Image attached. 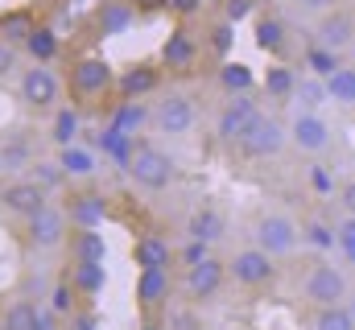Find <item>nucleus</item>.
<instances>
[{
	"label": "nucleus",
	"mask_w": 355,
	"mask_h": 330,
	"mask_svg": "<svg viewBox=\"0 0 355 330\" xmlns=\"http://www.w3.org/2000/svg\"><path fill=\"white\" fill-rule=\"evenodd\" d=\"M327 95L339 107H355V67H339L335 75H327Z\"/></svg>",
	"instance_id": "obj_27"
},
{
	"label": "nucleus",
	"mask_w": 355,
	"mask_h": 330,
	"mask_svg": "<svg viewBox=\"0 0 355 330\" xmlns=\"http://www.w3.org/2000/svg\"><path fill=\"white\" fill-rule=\"evenodd\" d=\"M145 330H162V327H157V322H149V327H145Z\"/></svg>",
	"instance_id": "obj_53"
},
{
	"label": "nucleus",
	"mask_w": 355,
	"mask_h": 330,
	"mask_svg": "<svg viewBox=\"0 0 355 330\" xmlns=\"http://www.w3.org/2000/svg\"><path fill=\"white\" fill-rule=\"evenodd\" d=\"M67 232H71V219H67V207H42L37 215H29V244L33 248H62L67 244Z\"/></svg>",
	"instance_id": "obj_8"
},
{
	"label": "nucleus",
	"mask_w": 355,
	"mask_h": 330,
	"mask_svg": "<svg viewBox=\"0 0 355 330\" xmlns=\"http://www.w3.org/2000/svg\"><path fill=\"white\" fill-rule=\"evenodd\" d=\"M149 91H157V71L153 67H132V71L120 75V95L124 99H141Z\"/></svg>",
	"instance_id": "obj_23"
},
{
	"label": "nucleus",
	"mask_w": 355,
	"mask_h": 330,
	"mask_svg": "<svg viewBox=\"0 0 355 330\" xmlns=\"http://www.w3.org/2000/svg\"><path fill=\"white\" fill-rule=\"evenodd\" d=\"M71 285H75L83 297H91V293H99V289L107 285V272H103V264H75V268H71Z\"/></svg>",
	"instance_id": "obj_30"
},
{
	"label": "nucleus",
	"mask_w": 355,
	"mask_h": 330,
	"mask_svg": "<svg viewBox=\"0 0 355 330\" xmlns=\"http://www.w3.org/2000/svg\"><path fill=\"white\" fill-rule=\"evenodd\" d=\"M112 82H116L112 62H107V58H99V54H87V58H79V62L71 67V91H75V95H83V99L103 95Z\"/></svg>",
	"instance_id": "obj_9"
},
{
	"label": "nucleus",
	"mask_w": 355,
	"mask_h": 330,
	"mask_svg": "<svg viewBox=\"0 0 355 330\" xmlns=\"http://www.w3.org/2000/svg\"><path fill=\"white\" fill-rule=\"evenodd\" d=\"M219 82H223L232 95H244V91L252 87V71H248L244 62H223V67H219Z\"/></svg>",
	"instance_id": "obj_36"
},
{
	"label": "nucleus",
	"mask_w": 355,
	"mask_h": 330,
	"mask_svg": "<svg viewBox=\"0 0 355 330\" xmlns=\"http://www.w3.org/2000/svg\"><path fill=\"white\" fill-rule=\"evenodd\" d=\"M302 293L314 310H322V306H343L352 297V285H347V272L339 264L318 260V264H310V272L302 281Z\"/></svg>",
	"instance_id": "obj_1"
},
{
	"label": "nucleus",
	"mask_w": 355,
	"mask_h": 330,
	"mask_svg": "<svg viewBox=\"0 0 355 330\" xmlns=\"http://www.w3.org/2000/svg\"><path fill=\"white\" fill-rule=\"evenodd\" d=\"M12 58H17V50H12L8 42H0V71H8V67H12Z\"/></svg>",
	"instance_id": "obj_49"
},
{
	"label": "nucleus",
	"mask_w": 355,
	"mask_h": 330,
	"mask_svg": "<svg viewBox=\"0 0 355 330\" xmlns=\"http://www.w3.org/2000/svg\"><path fill=\"white\" fill-rule=\"evenodd\" d=\"M223 281H227V264L215 260V256H207V260H198V264L186 268V297L190 302H211L223 289Z\"/></svg>",
	"instance_id": "obj_10"
},
{
	"label": "nucleus",
	"mask_w": 355,
	"mask_h": 330,
	"mask_svg": "<svg viewBox=\"0 0 355 330\" xmlns=\"http://www.w3.org/2000/svg\"><path fill=\"white\" fill-rule=\"evenodd\" d=\"M211 256V244H202V240H190V244L182 248V264L190 268V264H198V260H207Z\"/></svg>",
	"instance_id": "obj_44"
},
{
	"label": "nucleus",
	"mask_w": 355,
	"mask_h": 330,
	"mask_svg": "<svg viewBox=\"0 0 355 330\" xmlns=\"http://www.w3.org/2000/svg\"><path fill=\"white\" fill-rule=\"evenodd\" d=\"M339 202H343V211H347V215H355V182H347V186L339 190Z\"/></svg>",
	"instance_id": "obj_46"
},
{
	"label": "nucleus",
	"mask_w": 355,
	"mask_h": 330,
	"mask_svg": "<svg viewBox=\"0 0 355 330\" xmlns=\"http://www.w3.org/2000/svg\"><path fill=\"white\" fill-rule=\"evenodd\" d=\"M29 165H33V149H29V141H21V137L4 141V149H0V169L21 173V169H29Z\"/></svg>",
	"instance_id": "obj_31"
},
{
	"label": "nucleus",
	"mask_w": 355,
	"mask_h": 330,
	"mask_svg": "<svg viewBox=\"0 0 355 330\" xmlns=\"http://www.w3.org/2000/svg\"><path fill=\"white\" fill-rule=\"evenodd\" d=\"M29 177H33L42 190H54V186H62V182H67V173H62V165H58V162H33V165H29Z\"/></svg>",
	"instance_id": "obj_37"
},
{
	"label": "nucleus",
	"mask_w": 355,
	"mask_h": 330,
	"mask_svg": "<svg viewBox=\"0 0 355 330\" xmlns=\"http://www.w3.org/2000/svg\"><path fill=\"white\" fill-rule=\"evenodd\" d=\"M132 21H137V4H132V0H103V4L95 8V25H99L103 37L128 33Z\"/></svg>",
	"instance_id": "obj_16"
},
{
	"label": "nucleus",
	"mask_w": 355,
	"mask_h": 330,
	"mask_svg": "<svg viewBox=\"0 0 355 330\" xmlns=\"http://www.w3.org/2000/svg\"><path fill=\"white\" fill-rule=\"evenodd\" d=\"M145 120H153V112H145L137 99H124V103H120V112H116V120H112V128H116L120 137H132Z\"/></svg>",
	"instance_id": "obj_28"
},
{
	"label": "nucleus",
	"mask_w": 355,
	"mask_h": 330,
	"mask_svg": "<svg viewBox=\"0 0 355 330\" xmlns=\"http://www.w3.org/2000/svg\"><path fill=\"white\" fill-rule=\"evenodd\" d=\"M310 330H355V318H352V310H347V302H343V306H322V310H314Z\"/></svg>",
	"instance_id": "obj_29"
},
{
	"label": "nucleus",
	"mask_w": 355,
	"mask_h": 330,
	"mask_svg": "<svg viewBox=\"0 0 355 330\" xmlns=\"http://www.w3.org/2000/svg\"><path fill=\"white\" fill-rule=\"evenodd\" d=\"M25 50H29L37 62H54V58H58V33H54V29H33V33L25 37Z\"/></svg>",
	"instance_id": "obj_34"
},
{
	"label": "nucleus",
	"mask_w": 355,
	"mask_h": 330,
	"mask_svg": "<svg viewBox=\"0 0 355 330\" xmlns=\"http://www.w3.org/2000/svg\"><path fill=\"white\" fill-rule=\"evenodd\" d=\"M232 42H236V25H232V21H219V25L211 29V50H215V54H227Z\"/></svg>",
	"instance_id": "obj_42"
},
{
	"label": "nucleus",
	"mask_w": 355,
	"mask_h": 330,
	"mask_svg": "<svg viewBox=\"0 0 355 330\" xmlns=\"http://www.w3.org/2000/svg\"><path fill=\"white\" fill-rule=\"evenodd\" d=\"M289 141L302 153H322V149H331V128L318 112H297L293 124H289Z\"/></svg>",
	"instance_id": "obj_12"
},
{
	"label": "nucleus",
	"mask_w": 355,
	"mask_h": 330,
	"mask_svg": "<svg viewBox=\"0 0 355 330\" xmlns=\"http://www.w3.org/2000/svg\"><path fill=\"white\" fill-rule=\"evenodd\" d=\"M285 141H289V128L281 124V120H272V116H257L252 120V128L236 141L240 145V153L244 157H277L281 149H285Z\"/></svg>",
	"instance_id": "obj_4"
},
{
	"label": "nucleus",
	"mask_w": 355,
	"mask_h": 330,
	"mask_svg": "<svg viewBox=\"0 0 355 330\" xmlns=\"http://www.w3.org/2000/svg\"><path fill=\"white\" fill-rule=\"evenodd\" d=\"M302 8H310V12H331L335 8V0H297Z\"/></svg>",
	"instance_id": "obj_48"
},
{
	"label": "nucleus",
	"mask_w": 355,
	"mask_h": 330,
	"mask_svg": "<svg viewBox=\"0 0 355 330\" xmlns=\"http://www.w3.org/2000/svg\"><path fill=\"white\" fill-rule=\"evenodd\" d=\"M347 310H352V318H355V302H352V306H347Z\"/></svg>",
	"instance_id": "obj_54"
},
{
	"label": "nucleus",
	"mask_w": 355,
	"mask_h": 330,
	"mask_svg": "<svg viewBox=\"0 0 355 330\" xmlns=\"http://www.w3.org/2000/svg\"><path fill=\"white\" fill-rule=\"evenodd\" d=\"M37 314H42V306H33V302L17 297V302L4 310V318H0V330H37Z\"/></svg>",
	"instance_id": "obj_26"
},
{
	"label": "nucleus",
	"mask_w": 355,
	"mask_h": 330,
	"mask_svg": "<svg viewBox=\"0 0 355 330\" xmlns=\"http://www.w3.org/2000/svg\"><path fill=\"white\" fill-rule=\"evenodd\" d=\"M75 285L71 281H62V285H54V293H50V310L54 314H75Z\"/></svg>",
	"instance_id": "obj_41"
},
{
	"label": "nucleus",
	"mask_w": 355,
	"mask_h": 330,
	"mask_svg": "<svg viewBox=\"0 0 355 330\" xmlns=\"http://www.w3.org/2000/svg\"><path fill=\"white\" fill-rule=\"evenodd\" d=\"M128 173L145 190H166L174 182V157L157 145H137L132 157H128Z\"/></svg>",
	"instance_id": "obj_2"
},
{
	"label": "nucleus",
	"mask_w": 355,
	"mask_h": 330,
	"mask_svg": "<svg viewBox=\"0 0 355 330\" xmlns=\"http://www.w3.org/2000/svg\"><path fill=\"white\" fill-rule=\"evenodd\" d=\"M33 29H37V25H29L25 12H12V17H4V29H0V33H4V42H21V46H25V37H29Z\"/></svg>",
	"instance_id": "obj_39"
},
{
	"label": "nucleus",
	"mask_w": 355,
	"mask_h": 330,
	"mask_svg": "<svg viewBox=\"0 0 355 330\" xmlns=\"http://www.w3.org/2000/svg\"><path fill=\"white\" fill-rule=\"evenodd\" d=\"M194 120H198V112H194L190 95H182V91H170V95L157 99V107H153V124H157V132H166V137H186V132L194 128Z\"/></svg>",
	"instance_id": "obj_6"
},
{
	"label": "nucleus",
	"mask_w": 355,
	"mask_h": 330,
	"mask_svg": "<svg viewBox=\"0 0 355 330\" xmlns=\"http://www.w3.org/2000/svg\"><path fill=\"white\" fill-rule=\"evenodd\" d=\"M293 95L302 99V112H318L322 103H331V95H327V79H318V75L297 79V91H293Z\"/></svg>",
	"instance_id": "obj_33"
},
{
	"label": "nucleus",
	"mask_w": 355,
	"mask_h": 330,
	"mask_svg": "<svg viewBox=\"0 0 355 330\" xmlns=\"http://www.w3.org/2000/svg\"><path fill=\"white\" fill-rule=\"evenodd\" d=\"M252 240L261 252H268L272 260H281V256H289L293 248H297V223L289 219V215H261L257 223H252Z\"/></svg>",
	"instance_id": "obj_3"
},
{
	"label": "nucleus",
	"mask_w": 355,
	"mask_h": 330,
	"mask_svg": "<svg viewBox=\"0 0 355 330\" xmlns=\"http://www.w3.org/2000/svg\"><path fill=\"white\" fill-rule=\"evenodd\" d=\"M257 46L265 54H277V58L289 50V33H285V21L281 17H261L257 21Z\"/></svg>",
	"instance_id": "obj_21"
},
{
	"label": "nucleus",
	"mask_w": 355,
	"mask_h": 330,
	"mask_svg": "<svg viewBox=\"0 0 355 330\" xmlns=\"http://www.w3.org/2000/svg\"><path fill=\"white\" fill-rule=\"evenodd\" d=\"M335 244H339V252H343V260L355 264V215H347V219L335 227Z\"/></svg>",
	"instance_id": "obj_40"
},
{
	"label": "nucleus",
	"mask_w": 355,
	"mask_h": 330,
	"mask_svg": "<svg viewBox=\"0 0 355 330\" xmlns=\"http://www.w3.org/2000/svg\"><path fill=\"white\" fill-rule=\"evenodd\" d=\"M306 67H310V75L327 79V75H335V71H339V54H335V50H327V46H310V50H306Z\"/></svg>",
	"instance_id": "obj_35"
},
{
	"label": "nucleus",
	"mask_w": 355,
	"mask_h": 330,
	"mask_svg": "<svg viewBox=\"0 0 355 330\" xmlns=\"http://www.w3.org/2000/svg\"><path fill=\"white\" fill-rule=\"evenodd\" d=\"M58 165H62V173L67 177H91L95 169H99V162H95V153H91L87 145H67V149H58Z\"/></svg>",
	"instance_id": "obj_20"
},
{
	"label": "nucleus",
	"mask_w": 355,
	"mask_h": 330,
	"mask_svg": "<svg viewBox=\"0 0 355 330\" xmlns=\"http://www.w3.org/2000/svg\"><path fill=\"white\" fill-rule=\"evenodd\" d=\"M71 330H95V314H71Z\"/></svg>",
	"instance_id": "obj_47"
},
{
	"label": "nucleus",
	"mask_w": 355,
	"mask_h": 330,
	"mask_svg": "<svg viewBox=\"0 0 355 330\" xmlns=\"http://www.w3.org/2000/svg\"><path fill=\"white\" fill-rule=\"evenodd\" d=\"M252 8H257V0H223V21L240 25V21L252 17Z\"/></svg>",
	"instance_id": "obj_43"
},
{
	"label": "nucleus",
	"mask_w": 355,
	"mask_h": 330,
	"mask_svg": "<svg viewBox=\"0 0 355 330\" xmlns=\"http://www.w3.org/2000/svg\"><path fill=\"white\" fill-rule=\"evenodd\" d=\"M261 116V107H257V99H248V91L244 95H232L227 103H223V112H219V120H215V132H219V141H227V145H236L248 128H252V120Z\"/></svg>",
	"instance_id": "obj_7"
},
{
	"label": "nucleus",
	"mask_w": 355,
	"mask_h": 330,
	"mask_svg": "<svg viewBox=\"0 0 355 330\" xmlns=\"http://www.w3.org/2000/svg\"><path fill=\"white\" fill-rule=\"evenodd\" d=\"M198 4H202V0H166V8L178 12V17H194V12H198Z\"/></svg>",
	"instance_id": "obj_45"
},
{
	"label": "nucleus",
	"mask_w": 355,
	"mask_h": 330,
	"mask_svg": "<svg viewBox=\"0 0 355 330\" xmlns=\"http://www.w3.org/2000/svg\"><path fill=\"white\" fill-rule=\"evenodd\" d=\"M141 12H153V8H166V0H132Z\"/></svg>",
	"instance_id": "obj_51"
},
{
	"label": "nucleus",
	"mask_w": 355,
	"mask_h": 330,
	"mask_svg": "<svg viewBox=\"0 0 355 330\" xmlns=\"http://www.w3.org/2000/svg\"><path fill=\"white\" fill-rule=\"evenodd\" d=\"M302 240H310L314 248H335V227L322 223V219H310V223L302 227Z\"/></svg>",
	"instance_id": "obj_38"
},
{
	"label": "nucleus",
	"mask_w": 355,
	"mask_h": 330,
	"mask_svg": "<svg viewBox=\"0 0 355 330\" xmlns=\"http://www.w3.org/2000/svg\"><path fill=\"white\" fill-rule=\"evenodd\" d=\"M186 236L190 240H202V244H215L219 236H223V219L207 207V211H194L190 215V223H186Z\"/></svg>",
	"instance_id": "obj_25"
},
{
	"label": "nucleus",
	"mask_w": 355,
	"mask_h": 330,
	"mask_svg": "<svg viewBox=\"0 0 355 330\" xmlns=\"http://www.w3.org/2000/svg\"><path fill=\"white\" fill-rule=\"evenodd\" d=\"M162 58H166V67H174V71H190L194 58H198V46H194V37H190L186 29H174V33L166 37V46H162Z\"/></svg>",
	"instance_id": "obj_19"
},
{
	"label": "nucleus",
	"mask_w": 355,
	"mask_h": 330,
	"mask_svg": "<svg viewBox=\"0 0 355 330\" xmlns=\"http://www.w3.org/2000/svg\"><path fill=\"white\" fill-rule=\"evenodd\" d=\"M314 186H318V190H331V177H327V169H314Z\"/></svg>",
	"instance_id": "obj_52"
},
{
	"label": "nucleus",
	"mask_w": 355,
	"mask_h": 330,
	"mask_svg": "<svg viewBox=\"0 0 355 330\" xmlns=\"http://www.w3.org/2000/svg\"><path fill=\"white\" fill-rule=\"evenodd\" d=\"M227 277L236 285H244V289H261V285H268L277 277V264H272V256L261 252V248H244V252H236L227 260Z\"/></svg>",
	"instance_id": "obj_5"
},
{
	"label": "nucleus",
	"mask_w": 355,
	"mask_h": 330,
	"mask_svg": "<svg viewBox=\"0 0 355 330\" xmlns=\"http://www.w3.org/2000/svg\"><path fill=\"white\" fill-rule=\"evenodd\" d=\"M46 194H50V190H42L33 177H17V182H8V186H4L0 202H4V211H12V215L29 219V215H37V211L46 207Z\"/></svg>",
	"instance_id": "obj_13"
},
{
	"label": "nucleus",
	"mask_w": 355,
	"mask_h": 330,
	"mask_svg": "<svg viewBox=\"0 0 355 330\" xmlns=\"http://www.w3.org/2000/svg\"><path fill=\"white\" fill-rule=\"evenodd\" d=\"M355 42V17L352 12H343V8H331V12H322V21H318V46H327V50H347Z\"/></svg>",
	"instance_id": "obj_14"
},
{
	"label": "nucleus",
	"mask_w": 355,
	"mask_h": 330,
	"mask_svg": "<svg viewBox=\"0 0 355 330\" xmlns=\"http://www.w3.org/2000/svg\"><path fill=\"white\" fill-rule=\"evenodd\" d=\"M166 297H170V272L166 268H145L141 281H137V302L145 310H157Z\"/></svg>",
	"instance_id": "obj_18"
},
{
	"label": "nucleus",
	"mask_w": 355,
	"mask_h": 330,
	"mask_svg": "<svg viewBox=\"0 0 355 330\" xmlns=\"http://www.w3.org/2000/svg\"><path fill=\"white\" fill-rule=\"evenodd\" d=\"M293 91H297V75L289 67H268V75H265L268 99H293Z\"/></svg>",
	"instance_id": "obj_32"
},
{
	"label": "nucleus",
	"mask_w": 355,
	"mask_h": 330,
	"mask_svg": "<svg viewBox=\"0 0 355 330\" xmlns=\"http://www.w3.org/2000/svg\"><path fill=\"white\" fill-rule=\"evenodd\" d=\"M58 95H62V82H58V75H54L46 62L29 67V71L21 75V99H25L29 107H54Z\"/></svg>",
	"instance_id": "obj_11"
},
{
	"label": "nucleus",
	"mask_w": 355,
	"mask_h": 330,
	"mask_svg": "<svg viewBox=\"0 0 355 330\" xmlns=\"http://www.w3.org/2000/svg\"><path fill=\"white\" fill-rule=\"evenodd\" d=\"M37 330H54V310H42L37 314Z\"/></svg>",
	"instance_id": "obj_50"
},
{
	"label": "nucleus",
	"mask_w": 355,
	"mask_h": 330,
	"mask_svg": "<svg viewBox=\"0 0 355 330\" xmlns=\"http://www.w3.org/2000/svg\"><path fill=\"white\" fill-rule=\"evenodd\" d=\"M132 256H137V264H141V272H145V268H166L174 252H170V244H166L162 236H141L137 248H132Z\"/></svg>",
	"instance_id": "obj_22"
},
{
	"label": "nucleus",
	"mask_w": 355,
	"mask_h": 330,
	"mask_svg": "<svg viewBox=\"0 0 355 330\" xmlns=\"http://www.w3.org/2000/svg\"><path fill=\"white\" fill-rule=\"evenodd\" d=\"M79 132H83L79 112H75V107H58V112H54V128H50L54 145H58V149H67V145H75V141H79Z\"/></svg>",
	"instance_id": "obj_24"
},
{
	"label": "nucleus",
	"mask_w": 355,
	"mask_h": 330,
	"mask_svg": "<svg viewBox=\"0 0 355 330\" xmlns=\"http://www.w3.org/2000/svg\"><path fill=\"white\" fill-rule=\"evenodd\" d=\"M67 219H71V227H99V223L107 219V198L95 194V190L71 194V202H67Z\"/></svg>",
	"instance_id": "obj_15"
},
{
	"label": "nucleus",
	"mask_w": 355,
	"mask_h": 330,
	"mask_svg": "<svg viewBox=\"0 0 355 330\" xmlns=\"http://www.w3.org/2000/svg\"><path fill=\"white\" fill-rule=\"evenodd\" d=\"M71 256H75V264H103V260H107L103 232H99V227H75V236H71Z\"/></svg>",
	"instance_id": "obj_17"
}]
</instances>
